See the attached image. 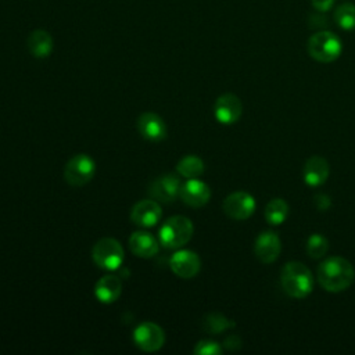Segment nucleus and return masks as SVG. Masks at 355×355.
<instances>
[{
    "label": "nucleus",
    "mask_w": 355,
    "mask_h": 355,
    "mask_svg": "<svg viewBox=\"0 0 355 355\" xmlns=\"http://www.w3.org/2000/svg\"><path fill=\"white\" fill-rule=\"evenodd\" d=\"M354 279L355 269L352 263L343 257H330L319 265L318 280L326 291H344L354 283Z\"/></svg>",
    "instance_id": "obj_1"
},
{
    "label": "nucleus",
    "mask_w": 355,
    "mask_h": 355,
    "mask_svg": "<svg viewBox=\"0 0 355 355\" xmlns=\"http://www.w3.org/2000/svg\"><path fill=\"white\" fill-rule=\"evenodd\" d=\"M280 283L287 295L298 300L309 295L313 287L311 270L297 261H291L284 265L280 275Z\"/></svg>",
    "instance_id": "obj_2"
},
{
    "label": "nucleus",
    "mask_w": 355,
    "mask_h": 355,
    "mask_svg": "<svg viewBox=\"0 0 355 355\" xmlns=\"http://www.w3.org/2000/svg\"><path fill=\"white\" fill-rule=\"evenodd\" d=\"M194 227L187 216L176 215L169 218L159 229V241L166 248H180L187 244L193 236Z\"/></svg>",
    "instance_id": "obj_3"
},
{
    "label": "nucleus",
    "mask_w": 355,
    "mask_h": 355,
    "mask_svg": "<svg viewBox=\"0 0 355 355\" xmlns=\"http://www.w3.org/2000/svg\"><path fill=\"white\" fill-rule=\"evenodd\" d=\"M343 50L340 37L330 31H319L313 33L308 40L309 55L319 62L336 61Z\"/></svg>",
    "instance_id": "obj_4"
},
{
    "label": "nucleus",
    "mask_w": 355,
    "mask_h": 355,
    "mask_svg": "<svg viewBox=\"0 0 355 355\" xmlns=\"http://www.w3.org/2000/svg\"><path fill=\"white\" fill-rule=\"evenodd\" d=\"M92 258L97 266L105 270H116L125 258L121 243L112 237L100 239L92 250Z\"/></svg>",
    "instance_id": "obj_5"
},
{
    "label": "nucleus",
    "mask_w": 355,
    "mask_h": 355,
    "mask_svg": "<svg viewBox=\"0 0 355 355\" xmlns=\"http://www.w3.org/2000/svg\"><path fill=\"white\" fill-rule=\"evenodd\" d=\"M96 172V164L87 154L73 155L64 168V179L69 186L80 187L89 183Z\"/></svg>",
    "instance_id": "obj_6"
},
{
    "label": "nucleus",
    "mask_w": 355,
    "mask_h": 355,
    "mask_svg": "<svg viewBox=\"0 0 355 355\" xmlns=\"http://www.w3.org/2000/svg\"><path fill=\"white\" fill-rule=\"evenodd\" d=\"M133 340L140 349L146 352H154L164 345L165 333L162 327L158 326L157 323L143 322L135 329Z\"/></svg>",
    "instance_id": "obj_7"
},
{
    "label": "nucleus",
    "mask_w": 355,
    "mask_h": 355,
    "mask_svg": "<svg viewBox=\"0 0 355 355\" xmlns=\"http://www.w3.org/2000/svg\"><path fill=\"white\" fill-rule=\"evenodd\" d=\"M257 208L255 198L245 191H234L229 194L223 201L225 214L236 220L250 218Z\"/></svg>",
    "instance_id": "obj_8"
},
{
    "label": "nucleus",
    "mask_w": 355,
    "mask_h": 355,
    "mask_svg": "<svg viewBox=\"0 0 355 355\" xmlns=\"http://www.w3.org/2000/svg\"><path fill=\"white\" fill-rule=\"evenodd\" d=\"M243 112V104L240 98L233 93H225L219 96L214 105V114L218 122L223 125H232L239 121Z\"/></svg>",
    "instance_id": "obj_9"
},
{
    "label": "nucleus",
    "mask_w": 355,
    "mask_h": 355,
    "mask_svg": "<svg viewBox=\"0 0 355 355\" xmlns=\"http://www.w3.org/2000/svg\"><path fill=\"white\" fill-rule=\"evenodd\" d=\"M180 179L176 175L166 173L154 179L148 187L150 196L155 201L161 202H172L180 193Z\"/></svg>",
    "instance_id": "obj_10"
},
{
    "label": "nucleus",
    "mask_w": 355,
    "mask_h": 355,
    "mask_svg": "<svg viewBox=\"0 0 355 355\" xmlns=\"http://www.w3.org/2000/svg\"><path fill=\"white\" fill-rule=\"evenodd\" d=\"M171 269L172 272L182 279L194 277L201 269L200 257L190 250H179L171 258Z\"/></svg>",
    "instance_id": "obj_11"
},
{
    "label": "nucleus",
    "mask_w": 355,
    "mask_h": 355,
    "mask_svg": "<svg viewBox=\"0 0 355 355\" xmlns=\"http://www.w3.org/2000/svg\"><path fill=\"white\" fill-rule=\"evenodd\" d=\"M280 250H282V241L275 232L268 230L258 234L254 244V252H255V257L262 263L275 262L280 254Z\"/></svg>",
    "instance_id": "obj_12"
},
{
    "label": "nucleus",
    "mask_w": 355,
    "mask_h": 355,
    "mask_svg": "<svg viewBox=\"0 0 355 355\" xmlns=\"http://www.w3.org/2000/svg\"><path fill=\"white\" fill-rule=\"evenodd\" d=\"M179 197L182 201L193 208H200L205 205L211 198V189L207 183L196 179H189L180 187Z\"/></svg>",
    "instance_id": "obj_13"
},
{
    "label": "nucleus",
    "mask_w": 355,
    "mask_h": 355,
    "mask_svg": "<svg viewBox=\"0 0 355 355\" xmlns=\"http://www.w3.org/2000/svg\"><path fill=\"white\" fill-rule=\"evenodd\" d=\"M162 212L159 204L153 200H141L136 202L130 211V219L133 223L143 226V227H151L157 225L159 220Z\"/></svg>",
    "instance_id": "obj_14"
},
{
    "label": "nucleus",
    "mask_w": 355,
    "mask_h": 355,
    "mask_svg": "<svg viewBox=\"0 0 355 355\" xmlns=\"http://www.w3.org/2000/svg\"><path fill=\"white\" fill-rule=\"evenodd\" d=\"M137 129L140 135L150 141H161L166 136L164 119L154 112H143L137 119Z\"/></svg>",
    "instance_id": "obj_15"
},
{
    "label": "nucleus",
    "mask_w": 355,
    "mask_h": 355,
    "mask_svg": "<svg viewBox=\"0 0 355 355\" xmlns=\"http://www.w3.org/2000/svg\"><path fill=\"white\" fill-rule=\"evenodd\" d=\"M329 173H330V168L327 161L319 155H313L308 158L302 171L305 183L312 187H318L323 184L327 180Z\"/></svg>",
    "instance_id": "obj_16"
},
{
    "label": "nucleus",
    "mask_w": 355,
    "mask_h": 355,
    "mask_svg": "<svg viewBox=\"0 0 355 355\" xmlns=\"http://www.w3.org/2000/svg\"><path fill=\"white\" fill-rule=\"evenodd\" d=\"M122 293V283L118 276L105 275L94 286V295L103 304L115 302Z\"/></svg>",
    "instance_id": "obj_17"
},
{
    "label": "nucleus",
    "mask_w": 355,
    "mask_h": 355,
    "mask_svg": "<svg viewBox=\"0 0 355 355\" xmlns=\"http://www.w3.org/2000/svg\"><path fill=\"white\" fill-rule=\"evenodd\" d=\"M129 248L137 257L151 258L158 252L159 244L153 234L139 230L129 237Z\"/></svg>",
    "instance_id": "obj_18"
},
{
    "label": "nucleus",
    "mask_w": 355,
    "mask_h": 355,
    "mask_svg": "<svg viewBox=\"0 0 355 355\" xmlns=\"http://www.w3.org/2000/svg\"><path fill=\"white\" fill-rule=\"evenodd\" d=\"M26 44H28V50L33 57L44 58L50 55L53 50V37L44 29H36L28 36Z\"/></svg>",
    "instance_id": "obj_19"
},
{
    "label": "nucleus",
    "mask_w": 355,
    "mask_h": 355,
    "mask_svg": "<svg viewBox=\"0 0 355 355\" xmlns=\"http://www.w3.org/2000/svg\"><path fill=\"white\" fill-rule=\"evenodd\" d=\"M290 212L288 204L283 198H272L265 207V218L270 225H282Z\"/></svg>",
    "instance_id": "obj_20"
},
{
    "label": "nucleus",
    "mask_w": 355,
    "mask_h": 355,
    "mask_svg": "<svg viewBox=\"0 0 355 355\" xmlns=\"http://www.w3.org/2000/svg\"><path fill=\"white\" fill-rule=\"evenodd\" d=\"M204 169H205V165L202 159L197 155H186L176 165L178 173L187 179H196L201 176L204 173Z\"/></svg>",
    "instance_id": "obj_21"
},
{
    "label": "nucleus",
    "mask_w": 355,
    "mask_h": 355,
    "mask_svg": "<svg viewBox=\"0 0 355 355\" xmlns=\"http://www.w3.org/2000/svg\"><path fill=\"white\" fill-rule=\"evenodd\" d=\"M234 326H236L234 320L227 319L225 315L218 313V312L208 313L202 319V329L209 334H219V333H222L227 329H232Z\"/></svg>",
    "instance_id": "obj_22"
},
{
    "label": "nucleus",
    "mask_w": 355,
    "mask_h": 355,
    "mask_svg": "<svg viewBox=\"0 0 355 355\" xmlns=\"http://www.w3.org/2000/svg\"><path fill=\"white\" fill-rule=\"evenodd\" d=\"M334 21L344 31L355 29V6L344 3L334 10Z\"/></svg>",
    "instance_id": "obj_23"
},
{
    "label": "nucleus",
    "mask_w": 355,
    "mask_h": 355,
    "mask_svg": "<svg viewBox=\"0 0 355 355\" xmlns=\"http://www.w3.org/2000/svg\"><path fill=\"white\" fill-rule=\"evenodd\" d=\"M327 248H329V241L322 234H318V233L311 234L306 240V254L313 259L324 257V254L327 252Z\"/></svg>",
    "instance_id": "obj_24"
},
{
    "label": "nucleus",
    "mask_w": 355,
    "mask_h": 355,
    "mask_svg": "<svg viewBox=\"0 0 355 355\" xmlns=\"http://www.w3.org/2000/svg\"><path fill=\"white\" fill-rule=\"evenodd\" d=\"M193 352L196 355H220L222 354V347L216 341L201 340V341L197 343Z\"/></svg>",
    "instance_id": "obj_25"
},
{
    "label": "nucleus",
    "mask_w": 355,
    "mask_h": 355,
    "mask_svg": "<svg viewBox=\"0 0 355 355\" xmlns=\"http://www.w3.org/2000/svg\"><path fill=\"white\" fill-rule=\"evenodd\" d=\"M313 202H315V205H316V208H318L319 211H326V209L331 205V201H330L329 196H326V194H323V193L316 194V196L313 197Z\"/></svg>",
    "instance_id": "obj_26"
},
{
    "label": "nucleus",
    "mask_w": 355,
    "mask_h": 355,
    "mask_svg": "<svg viewBox=\"0 0 355 355\" xmlns=\"http://www.w3.org/2000/svg\"><path fill=\"white\" fill-rule=\"evenodd\" d=\"M225 347H226L227 349H230V351L239 349V348L241 347V340H240V337L236 336V334H230L229 337L225 338Z\"/></svg>",
    "instance_id": "obj_27"
},
{
    "label": "nucleus",
    "mask_w": 355,
    "mask_h": 355,
    "mask_svg": "<svg viewBox=\"0 0 355 355\" xmlns=\"http://www.w3.org/2000/svg\"><path fill=\"white\" fill-rule=\"evenodd\" d=\"M311 3H312L315 10L320 11V12H324V11L331 8V6L334 4V0H311Z\"/></svg>",
    "instance_id": "obj_28"
}]
</instances>
